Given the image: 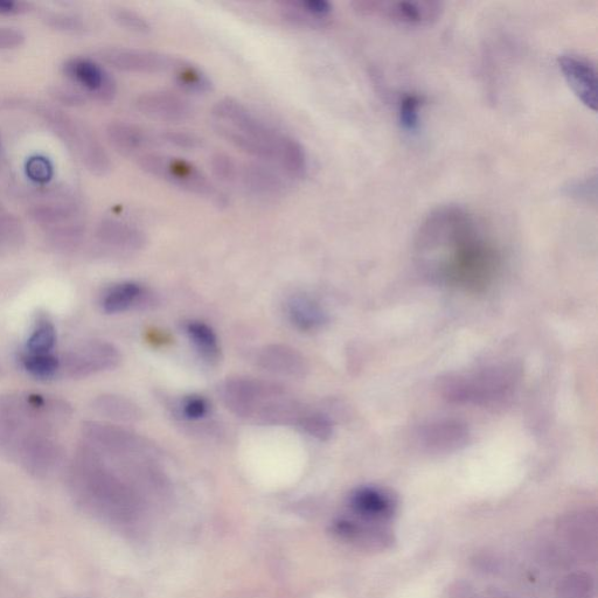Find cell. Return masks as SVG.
<instances>
[{
	"mask_svg": "<svg viewBox=\"0 0 598 598\" xmlns=\"http://www.w3.org/2000/svg\"><path fill=\"white\" fill-rule=\"evenodd\" d=\"M213 125L246 137L254 149L256 161L277 163L287 134L271 127L245 104L233 97H224L212 109Z\"/></svg>",
	"mask_w": 598,
	"mask_h": 598,
	"instance_id": "cell-5",
	"label": "cell"
},
{
	"mask_svg": "<svg viewBox=\"0 0 598 598\" xmlns=\"http://www.w3.org/2000/svg\"><path fill=\"white\" fill-rule=\"evenodd\" d=\"M57 338V329L51 319L45 316L39 317L29 339H27L25 353H53L54 347L57 345Z\"/></svg>",
	"mask_w": 598,
	"mask_h": 598,
	"instance_id": "cell-28",
	"label": "cell"
},
{
	"mask_svg": "<svg viewBox=\"0 0 598 598\" xmlns=\"http://www.w3.org/2000/svg\"><path fill=\"white\" fill-rule=\"evenodd\" d=\"M102 246L122 253H136L146 246L145 233L135 225L117 219H104L95 229Z\"/></svg>",
	"mask_w": 598,
	"mask_h": 598,
	"instance_id": "cell-19",
	"label": "cell"
},
{
	"mask_svg": "<svg viewBox=\"0 0 598 598\" xmlns=\"http://www.w3.org/2000/svg\"><path fill=\"white\" fill-rule=\"evenodd\" d=\"M294 2L299 9L309 13L311 17L329 23L333 5L328 0H294Z\"/></svg>",
	"mask_w": 598,
	"mask_h": 598,
	"instance_id": "cell-40",
	"label": "cell"
},
{
	"mask_svg": "<svg viewBox=\"0 0 598 598\" xmlns=\"http://www.w3.org/2000/svg\"><path fill=\"white\" fill-rule=\"evenodd\" d=\"M417 264L431 280L483 291L495 280L500 254L484 222L461 206H444L423 221L415 240Z\"/></svg>",
	"mask_w": 598,
	"mask_h": 598,
	"instance_id": "cell-1",
	"label": "cell"
},
{
	"mask_svg": "<svg viewBox=\"0 0 598 598\" xmlns=\"http://www.w3.org/2000/svg\"><path fill=\"white\" fill-rule=\"evenodd\" d=\"M74 497L104 518L134 523L158 495L148 479L127 465L108 460L82 443L69 467Z\"/></svg>",
	"mask_w": 598,
	"mask_h": 598,
	"instance_id": "cell-3",
	"label": "cell"
},
{
	"mask_svg": "<svg viewBox=\"0 0 598 598\" xmlns=\"http://www.w3.org/2000/svg\"><path fill=\"white\" fill-rule=\"evenodd\" d=\"M289 180L273 164L255 161L240 164L236 186L250 197L270 201L287 194Z\"/></svg>",
	"mask_w": 598,
	"mask_h": 598,
	"instance_id": "cell-13",
	"label": "cell"
},
{
	"mask_svg": "<svg viewBox=\"0 0 598 598\" xmlns=\"http://www.w3.org/2000/svg\"><path fill=\"white\" fill-rule=\"evenodd\" d=\"M24 242V229L20 221L0 208V254L16 250Z\"/></svg>",
	"mask_w": 598,
	"mask_h": 598,
	"instance_id": "cell-30",
	"label": "cell"
},
{
	"mask_svg": "<svg viewBox=\"0 0 598 598\" xmlns=\"http://www.w3.org/2000/svg\"><path fill=\"white\" fill-rule=\"evenodd\" d=\"M33 110L43 118L54 134L79 158L85 168L97 177L109 175L113 164L104 146L92 130L58 108L36 104Z\"/></svg>",
	"mask_w": 598,
	"mask_h": 598,
	"instance_id": "cell-7",
	"label": "cell"
},
{
	"mask_svg": "<svg viewBox=\"0 0 598 598\" xmlns=\"http://www.w3.org/2000/svg\"><path fill=\"white\" fill-rule=\"evenodd\" d=\"M257 365L283 378L303 379L309 373V364L303 354L284 344L264 346L257 354Z\"/></svg>",
	"mask_w": 598,
	"mask_h": 598,
	"instance_id": "cell-17",
	"label": "cell"
},
{
	"mask_svg": "<svg viewBox=\"0 0 598 598\" xmlns=\"http://www.w3.org/2000/svg\"><path fill=\"white\" fill-rule=\"evenodd\" d=\"M289 321L302 332H314L328 323L329 317L322 305L308 295H294L285 304Z\"/></svg>",
	"mask_w": 598,
	"mask_h": 598,
	"instance_id": "cell-23",
	"label": "cell"
},
{
	"mask_svg": "<svg viewBox=\"0 0 598 598\" xmlns=\"http://www.w3.org/2000/svg\"><path fill=\"white\" fill-rule=\"evenodd\" d=\"M151 303V296L142 284L122 282L111 285L103 292L101 308L108 315L123 314L134 309L146 308Z\"/></svg>",
	"mask_w": 598,
	"mask_h": 598,
	"instance_id": "cell-21",
	"label": "cell"
},
{
	"mask_svg": "<svg viewBox=\"0 0 598 598\" xmlns=\"http://www.w3.org/2000/svg\"><path fill=\"white\" fill-rule=\"evenodd\" d=\"M111 17L123 29L130 32L143 34V36L152 32V25L149 20L137 11L127 8H116L111 12Z\"/></svg>",
	"mask_w": 598,
	"mask_h": 598,
	"instance_id": "cell-34",
	"label": "cell"
},
{
	"mask_svg": "<svg viewBox=\"0 0 598 598\" xmlns=\"http://www.w3.org/2000/svg\"><path fill=\"white\" fill-rule=\"evenodd\" d=\"M51 96L55 101L68 107H79L86 102V96L79 89L69 87H55L52 89Z\"/></svg>",
	"mask_w": 598,
	"mask_h": 598,
	"instance_id": "cell-41",
	"label": "cell"
},
{
	"mask_svg": "<svg viewBox=\"0 0 598 598\" xmlns=\"http://www.w3.org/2000/svg\"><path fill=\"white\" fill-rule=\"evenodd\" d=\"M419 438L427 450L451 451L467 443L468 429L457 421H438L422 428Z\"/></svg>",
	"mask_w": 598,
	"mask_h": 598,
	"instance_id": "cell-22",
	"label": "cell"
},
{
	"mask_svg": "<svg viewBox=\"0 0 598 598\" xmlns=\"http://www.w3.org/2000/svg\"><path fill=\"white\" fill-rule=\"evenodd\" d=\"M297 427L319 441H328L333 434V423L330 417L310 410L304 414Z\"/></svg>",
	"mask_w": 598,
	"mask_h": 598,
	"instance_id": "cell-32",
	"label": "cell"
},
{
	"mask_svg": "<svg viewBox=\"0 0 598 598\" xmlns=\"http://www.w3.org/2000/svg\"><path fill=\"white\" fill-rule=\"evenodd\" d=\"M95 412L117 423H135L142 419V410L135 402L121 395L103 394L93 402Z\"/></svg>",
	"mask_w": 598,
	"mask_h": 598,
	"instance_id": "cell-24",
	"label": "cell"
},
{
	"mask_svg": "<svg viewBox=\"0 0 598 598\" xmlns=\"http://www.w3.org/2000/svg\"><path fill=\"white\" fill-rule=\"evenodd\" d=\"M106 135L113 148L125 157L138 158L159 146L157 135L139 125L114 121L107 125Z\"/></svg>",
	"mask_w": 598,
	"mask_h": 598,
	"instance_id": "cell-18",
	"label": "cell"
},
{
	"mask_svg": "<svg viewBox=\"0 0 598 598\" xmlns=\"http://www.w3.org/2000/svg\"><path fill=\"white\" fill-rule=\"evenodd\" d=\"M420 107L419 96L407 95L403 97L400 103L399 118L403 130L416 132L420 125Z\"/></svg>",
	"mask_w": 598,
	"mask_h": 598,
	"instance_id": "cell-36",
	"label": "cell"
},
{
	"mask_svg": "<svg viewBox=\"0 0 598 598\" xmlns=\"http://www.w3.org/2000/svg\"><path fill=\"white\" fill-rule=\"evenodd\" d=\"M99 54L104 64L131 74H171L179 61L169 54L141 48L108 47Z\"/></svg>",
	"mask_w": 598,
	"mask_h": 598,
	"instance_id": "cell-11",
	"label": "cell"
},
{
	"mask_svg": "<svg viewBox=\"0 0 598 598\" xmlns=\"http://www.w3.org/2000/svg\"><path fill=\"white\" fill-rule=\"evenodd\" d=\"M20 363L31 377L39 380H51L60 374V358L54 353L31 354L24 352Z\"/></svg>",
	"mask_w": 598,
	"mask_h": 598,
	"instance_id": "cell-29",
	"label": "cell"
},
{
	"mask_svg": "<svg viewBox=\"0 0 598 598\" xmlns=\"http://www.w3.org/2000/svg\"><path fill=\"white\" fill-rule=\"evenodd\" d=\"M64 74L80 92L92 99L110 103L117 95V83L106 68L92 59L76 57L65 62Z\"/></svg>",
	"mask_w": 598,
	"mask_h": 598,
	"instance_id": "cell-12",
	"label": "cell"
},
{
	"mask_svg": "<svg viewBox=\"0 0 598 598\" xmlns=\"http://www.w3.org/2000/svg\"><path fill=\"white\" fill-rule=\"evenodd\" d=\"M159 145L184 151H197L204 146V141L198 135L183 130H163L156 132Z\"/></svg>",
	"mask_w": 598,
	"mask_h": 598,
	"instance_id": "cell-33",
	"label": "cell"
},
{
	"mask_svg": "<svg viewBox=\"0 0 598 598\" xmlns=\"http://www.w3.org/2000/svg\"><path fill=\"white\" fill-rule=\"evenodd\" d=\"M211 170L221 183L235 185L238 183L240 163L227 154H215L211 158Z\"/></svg>",
	"mask_w": 598,
	"mask_h": 598,
	"instance_id": "cell-35",
	"label": "cell"
},
{
	"mask_svg": "<svg viewBox=\"0 0 598 598\" xmlns=\"http://www.w3.org/2000/svg\"><path fill=\"white\" fill-rule=\"evenodd\" d=\"M349 507L354 516L368 523L385 521L393 518L398 509V498L378 486H363L351 493Z\"/></svg>",
	"mask_w": 598,
	"mask_h": 598,
	"instance_id": "cell-16",
	"label": "cell"
},
{
	"mask_svg": "<svg viewBox=\"0 0 598 598\" xmlns=\"http://www.w3.org/2000/svg\"><path fill=\"white\" fill-rule=\"evenodd\" d=\"M72 413L66 401L51 396L0 395V454L34 477L54 474L65 457L59 431Z\"/></svg>",
	"mask_w": 598,
	"mask_h": 598,
	"instance_id": "cell-2",
	"label": "cell"
},
{
	"mask_svg": "<svg viewBox=\"0 0 598 598\" xmlns=\"http://www.w3.org/2000/svg\"><path fill=\"white\" fill-rule=\"evenodd\" d=\"M25 41L24 33L15 27H0V51L13 50L22 46Z\"/></svg>",
	"mask_w": 598,
	"mask_h": 598,
	"instance_id": "cell-42",
	"label": "cell"
},
{
	"mask_svg": "<svg viewBox=\"0 0 598 598\" xmlns=\"http://www.w3.org/2000/svg\"><path fill=\"white\" fill-rule=\"evenodd\" d=\"M139 169L184 192L218 207H226L228 198L198 166L175 156L148 152L136 158Z\"/></svg>",
	"mask_w": 598,
	"mask_h": 598,
	"instance_id": "cell-6",
	"label": "cell"
},
{
	"mask_svg": "<svg viewBox=\"0 0 598 598\" xmlns=\"http://www.w3.org/2000/svg\"><path fill=\"white\" fill-rule=\"evenodd\" d=\"M177 86L194 94H207L213 90V82L203 69L194 66L189 61L179 59L177 66L171 73Z\"/></svg>",
	"mask_w": 598,
	"mask_h": 598,
	"instance_id": "cell-27",
	"label": "cell"
},
{
	"mask_svg": "<svg viewBox=\"0 0 598 598\" xmlns=\"http://www.w3.org/2000/svg\"><path fill=\"white\" fill-rule=\"evenodd\" d=\"M26 172L33 182L45 184L53 177V166L44 157H33L27 162Z\"/></svg>",
	"mask_w": 598,
	"mask_h": 598,
	"instance_id": "cell-39",
	"label": "cell"
},
{
	"mask_svg": "<svg viewBox=\"0 0 598 598\" xmlns=\"http://www.w3.org/2000/svg\"><path fill=\"white\" fill-rule=\"evenodd\" d=\"M519 375L511 366H493L483 370L448 375L441 382L445 399L457 403H477L502 400L516 387Z\"/></svg>",
	"mask_w": 598,
	"mask_h": 598,
	"instance_id": "cell-8",
	"label": "cell"
},
{
	"mask_svg": "<svg viewBox=\"0 0 598 598\" xmlns=\"http://www.w3.org/2000/svg\"><path fill=\"white\" fill-rule=\"evenodd\" d=\"M31 5L19 0H0V15L16 16L29 12Z\"/></svg>",
	"mask_w": 598,
	"mask_h": 598,
	"instance_id": "cell-43",
	"label": "cell"
},
{
	"mask_svg": "<svg viewBox=\"0 0 598 598\" xmlns=\"http://www.w3.org/2000/svg\"><path fill=\"white\" fill-rule=\"evenodd\" d=\"M44 19L48 26L59 31L79 32L85 29L82 18L69 13H48Z\"/></svg>",
	"mask_w": 598,
	"mask_h": 598,
	"instance_id": "cell-38",
	"label": "cell"
},
{
	"mask_svg": "<svg viewBox=\"0 0 598 598\" xmlns=\"http://www.w3.org/2000/svg\"><path fill=\"white\" fill-rule=\"evenodd\" d=\"M29 215L36 224L46 228L47 233L81 224L78 204L66 199L57 198L33 205Z\"/></svg>",
	"mask_w": 598,
	"mask_h": 598,
	"instance_id": "cell-20",
	"label": "cell"
},
{
	"mask_svg": "<svg viewBox=\"0 0 598 598\" xmlns=\"http://www.w3.org/2000/svg\"><path fill=\"white\" fill-rule=\"evenodd\" d=\"M185 331L200 358L211 365L219 363L221 358L219 339L210 326L203 322L191 321L185 324Z\"/></svg>",
	"mask_w": 598,
	"mask_h": 598,
	"instance_id": "cell-26",
	"label": "cell"
},
{
	"mask_svg": "<svg viewBox=\"0 0 598 598\" xmlns=\"http://www.w3.org/2000/svg\"><path fill=\"white\" fill-rule=\"evenodd\" d=\"M135 107L139 113L152 120L171 123L189 121L196 113L189 100L166 90H152L139 95Z\"/></svg>",
	"mask_w": 598,
	"mask_h": 598,
	"instance_id": "cell-14",
	"label": "cell"
},
{
	"mask_svg": "<svg viewBox=\"0 0 598 598\" xmlns=\"http://www.w3.org/2000/svg\"><path fill=\"white\" fill-rule=\"evenodd\" d=\"M210 412V405L203 396L190 395L180 403V413L189 421L204 419Z\"/></svg>",
	"mask_w": 598,
	"mask_h": 598,
	"instance_id": "cell-37",
	"label": "cell"
},
{
	"mask_svg": "<svg viewBox=\"0 0 598 598\" xmlns=\"http://www.w3.org/2000/svg\"><path fill=\"white\" fill-rule=\"evenodd\" d=\"M221 400L240 419L263 426H298L308 409L275 382L235 377L220 388Z\"/></svg>",
	"mask_w": 598,
	"mask_h": 598,
	"instance_id": "cell-4",
	"label": "cell"
},
{
	"mask_svg": "<svg viewBox=\"0 0 598 598\" xmlns=\"http://www.w3.org/2000/svg\"><path fill=\"white\" fill-rule=\"evenodd\" d=\"M354 11L365 17H375L406 27H426L441 18L443 5L427 0H361L352 4Z\"/></svg>",
	"mask_w": 598,
	"mask_h": 598,
	"instance_id": "cell-9",
	"label": "cell"
},
{
	"mask_svg": "<svg viewBox=\"0 0 598 598\" xmlns=\"http://www.w3.org/2000/svg\"><path fill=\"white\" fill-rule=\"evenodd\" d=\"M276 165L288 179L302 180L308 176L310 168L307 150L296 138L288 135L281 146Z\"/></svg>",
	"mask_w": 598,
	"mask_h": 598,
	"instance_id": "cell-25",
	"label": "cell"
},
{
	"mask_svg": "<svg viewBox=\"0 0 598 598\" xmlns=\"http://www.w3.org/2000/svg\"><path fill=\"white\" fill-rule=\"evenodd\" d=\"M594 591L593 579L588 574L568 575L559 583L560 598H590Z\"/></svg>",
	"mask_w": 598,
	"mask_h": 598,
	"instance_id": "cell-31",
	"label": "cell"
},
{
	"mask_svg": "<svg viewBox=\"0 0 598 598\" xmlns=\"http://www.w3.org/2000/svg\"><path fill=\"white\" fill-rule=\"evenodd\" d=\"M121 361V352L115 345L104 340H90L75 346L60 358V374L71 379L88 378L115 370Z\"/></svg>",
	"mask_w": 598,
	"mask_h": 598,
	"instance_id": "cell-10",
	"label": "cell"
},
{
	"mask_svg": "<svg viewBox=\"0 0 598 598\" xmlns=\"http://www.w3.org/2000/svg\"><path fill=\"white\" fill-rule=\"evenodd\" d=\"M559 67L577 99L588 109L596 111L597 73L593 62L582 55L563 54L559 58Z\"/></svg>",
	"mask_w": 598,
	"mask_h": 598,
	"instance_id": "cell-15",
	"label": "cell"
}]
</instances>
